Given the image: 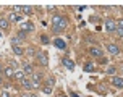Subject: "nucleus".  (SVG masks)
Listing matches in <instances>:
<instances>
[{
    "label": "nucleus",
    "mask_w": 123,
    "mask_h": 97,
    "mask_svg": "<svg viewBox=\"0 0 123 97\" xmlns=\"http://www.w3.org/2000/svg\"><path fill=\"white\" fill-rule=\"evenodd\" d=\"M68 28V18L65 15H60V13H55L52 16V32L54 34H60Z\"/></svg>",
    "instance_id": "nucleus-1"
},
{
    "label": "nucleus",
    "mask_w": 123,
    "mask_h": 97,
    "mask_svg": "<svg viewBox=\"0 0 123 97\" xmlns=\"http://www.w3.org/2000/svg\"><path fill=\"white\" fill-rule=\"evenodd\" d=\"M104 28H105L107 32H117V21L113 18H105Z\"/></svg>",
    "instance_id": "nucleus-2"
},
{
    "label": "nucleus",
    "mask_w": 123,
    "mask_h": 97,
    "mask_svg": "<svg viewBox=\"0 0 123 97\" xmlns=\"http://www.w3.org/2000/svg\"><path fill=\"white\" fill-rule=\"evenodd\" d=\"M87 54L94 57V58H102V55H104V50L99 47V45H92V47L87 48Z\"/></svg>",
    "instance_id": "nucleus-3"
},
{
    "label": "nucleus",
    "mask_w": 123,
    "mask_h": 97,
    "mask_svg": "<svg viewBox=\"0 0 123 97\" xmlns=\"http://www.w3.org/2000/svg\"><path fill=\"white\" fill-rule=\"evenodd\" d=\"M36 58H37V63L41 67H49V54L47 52H39L36 55Z\"/></svg>",
    "instance_id": "nucleus-4"
},
{
    "label": "nucleus",
    "mask_w": 123,
    "mask_h": 97,
    "mask_svg": "<svg viewBox=\"0 0 123 97\" xmlns=\"http://www.w3.org/2000/svg\"><path fill=\"white\" fill-rule=\"evenodd\" d=\"M6 19H8L10 23H23V13L10 12V15L6 16Z\"/></svg>",
    "instance_id": "nucleus-5"
},
{
    "label": "nucleus",
    "mask_w": 123,
    "mask_h": 97,
    "mask_svg": "<svg viewBox=\"0 0 123 97\" xmlns=\"http://www.w3.org/2000/svg\"><path fill=\"white\" fill-rule=\"evenodd\" d=\"M42 79H44L42 73H34V74H32V79H31V81H32V87H34V89H39Z\"/></svg>",
    "instance_id": "nucleus-6"
},
{
    "label": "nucleus",
    "mask_w": 123,
    "mask_h": 97,
    "mask_svg": "<svg viewBox=\"0 0 123 97\" xmlns=\"http://www.w3.org/2000/svg\"><path fill=\"white\" fill-rule=\"evenodd\" d=\"M105 47H107V50H109V54L113 55V57H115V55H120V52H122L120 47H118L115 42H107V44H105Z\"/></svg>",
    "instance_id": "nucleus-7"
},
{
    "label": "nucleus",
    "mask_w": 123,
    "mask_h": 97,
    "mask_svg": "<svg viewBox=\"0 0 123 97\" xmlns=\"http://www.w3.org/2000/svg\"><path fill=\"white\" fill-rule=\"evenodd\" d=\"M62 65L67 68V70H74V68H76V63H74V60L68 58V57H63V58H62Z\"/></svg>",
    "instance_id": "nucleus-8"
},
{
    "label": "nucleus",
    "mask_w": 123,
    "mask_h": 97,
    "mask_svg": "<svg viewBox=\"0 0 123 97\" xmlns=\"http://www.w3.org/2000/svg\"><path fill=\"white\" fill-rule=\"evenodd\" d=\"M19 28H21V31H25V32H32V31L36 29L34 24L31 23V21H23V23H19Z\"/></svg>",
    "instance_id": "nucleus-9"
},
{
    "label": "nucleus",
    "mask_w": 123,
    "mask_h": 97,
    "mask_svg": "<svg viewBox=\"0 0 123 97\" xmlns=\"http://www.w3.org/2000/svg\"><path fill=\"white\" fill-rule=\"evenodd\" d=\"M52 44H54L57 48H60V50H67V42H65L62 37H57V39H54V41H52Z\"/></svg>",
    "instance_id": "nucleus-10"
},
{
    "label": "nucleus",
    "mask_w": 123,
    "mask_h": 97,
    "mask_svg": "<svg viewBox=\"0 0 123 97\" xmlns=\"http://www.w3.org/2000/svg\"><path fill=\"white\" fill-rule=\"evenodd\" d=\"M110 83L113 87H117V89H123V78H120V76H113V78L110 79Z\"/></svg>",
    "instance_id": "nucleus-11"
},
{
    "label": "nucleus",
    "mask_w": 123,
    "mask_h": 97,
    "mask_svg": "<svg viewBox=\"0 0 123 97\" xmlns=\"http://www.w3.org/2000/svg\"><path fill=\"white\" fill-rule=\"evenodd\" d=\"M12 50H13V54L18 55V57H23L26 54V48L21 47V45H12Z\"/></svg>",
    "instance_id": "nucleus-12"
},
{
    "label": "nucleus",
    "mask_w": 123,
    "mask_h": 97,
    "mask_svg": "<svg viewBox=\"0 0 123 97\" xmlns=\"http://www.w3.org/2000/svg\"><path fill=\"white\" fill-rule=\"evenodd\" d=\"M0 29L2 31H8L10 29V21L5 16H0Z\"/></svg>",
    "instance_id": "nucleus-13"
},
{
    "label": "nucleus",
    "mask_w": 123,
    "mask_h": 97,
    "mask_svg": "<svg viewBox=\"0 0 123 97\" xmlns=\"http://www.w3.org/2000/svg\"><path fill=\"white\" fill-rule=\"evenodd\" d=\"M13 79H16V81H23V79H26V74L23 70H15V74H13Z\"/></svg>",
    "instance_id": "nucleus-14"
},
{
    "label": "nucleus",
    "mask_w": 123,
    "mask_h": 97,
    "mask_svg": "<svg viewBox=\"0 0 123 97\" xmlns=\"http://www.w3.org/2000/svg\"><path fill=\"white\" fill-rule=\"evenodd\" d=\"M19 84H21V87H23V89H26V91H31V89H34V87H32V81H31V79H28V78L23 79Z\"/></svg>",
    "instance_id": "nucleus-15"
},
{
    "label": "nucleus",
    "mask_w": 123,
    "mask_h": 97,
    "mask_svg": "<svg viewBox=\"0 0 123 97\" xmlns=\"http://www.w3.org/2000/svg\"><path fill=\"white\" fill-rule=\"evenodd\" d=\"M23 71H25V74H34V67L26 61V63H23Z\"/></svg>",
    "instance_id": "nucleus-16"
},
{
    "label": "nucleus",
    "mask_w": 123,
    "mask_h": 97,
    "mask_svg": "<svg viewBox=\"0 0 123 97\" xmlns=\"http://www.w3.org/2000/svg\"><path fill=\"white\" fill-rule=\"evenodd\" d=\"M39 54V52H37V48L34 47V45H31V47H28L26 48V57H36V55Z\"/></svg>",
    "instance_id": "nucleus-17"
},
{
    "label": "nucleus",
    "mask_w": 123,
    "mask_h": 97,
    "mask_svg": "<svg viewBox=\"0 0 123 97\" xmlns=\"http://www.w3.org/2000/svg\"><path fill=\"white\" fill-rule=\"evenodd\" d=\"M117 34L123 39V18L117 19Z\"/></svg>",
    "instance_id": "nucleus-18"
},
{
    "label": "nucleus",
    "mask_w": 123,
    "mask_h": 97,
    "mask_svg": "<svg viewBox=\"0 0 123 97\" xmlns=\"http://www.w3.org/2000/svg\"><path fill=\"white\" fill-rule=\"evenodd\" d=\"M21 13H23V15H26V16H31V15L34 13V8H32V6H29V5H25L23 8H21Z\"/></svg>",
    "instance_id": "nucleus-19"
},
{
    "label": "nucleus",
    "mask_w": 123,
    "mask_h": 97,
    "mask_svg": "<svg viewBox=\"0 0 123 97\" xmlns=\"http://www.w3.org/2000/svg\"><path fill=\"white\" fill-rule=\"evenodd\" d=\"M3 74H5L6 78L12 79V78H13V74H15V70H13L12 67H6V68H3Z\"/></svg>",
    "instance_id": "nucleus-20"
},
{
    "label": "nucleus",
    "mask_w": 123,
    "mask_h": 97,
    "mask_svg": "<svg viewBox=\"0 0 123 97\" xmlns=\"http://www.w3.org/2000/svg\"><path fill=\"white\" fill-rule=\"evenodd\" d=\"M39 41H41V44H44V45H47V44L50 42V39H49L47 34H41V36H39Z\"/></svg>",
    "instance_id": "nucleus-21"
},
{
    "label": "nucleus",
    "mask_w": 123,
    "mask_h": 97,
    "mask_svg": "<svg viewBox=\"0 0 123 97\" xmlns=\"http://www.w3.org/2000/svg\"><path fill=\"white\" fill-rule=\"evenodd\" d=\"M10 42H12V45H19L23 41H21L18 36H12V37H10Z\"/></svg>",
    "instance_id": "nucleus-22"
},
{
    "label": "nucleus",
    "mask_w": 123,
    "mask_h": 97,
    "mask_svg": "<svg viewBox=\"0 0 123 97\" xmlns=\"http://www.w3.org/2000/svg\"><path fill=\"white\" fill-rule=\"evenodd\" d=\"M45 86H50V87H54V86H55V78H54V76H49V78L45 79Z\"/></svg>",
    "instance_id": "nucleus-23"
},
{
    "label": "nucleus",
    "mask_w": 123,
    "mask_h": 97,
    "mask_svg": "<svg viewBox=\"0 0 123 97\" xmlns=\"http://www.w3.org/2000/svg\"><path fill=\"white\" fill-rule=\"evenodd\" d=\"M105 73H107V74H113V76H115V73H117V68L113 67V65H110V67L105 68Z\"/></svg>",
    "instance_id": "nucleus-24"
},
{
    "label": "nucleus",
    "mask_w": 123,
    "mask_h": 97,
    "mask_svg": "<svg viewBox=\"0 0 123 97\" xmlns=\"http://www.w3.org/2000/svg\"><path fill=\"white\" fill-rule=\"evenodd\" d=\"M41 89H42V92L44 94H47V96H50V94H52V87H50V86H41Z\"/></svg>",
    "instance_id": "nucleus-25"
},
{
    "label": "nucleus",
    "mask_w": 123,
    "mask_h": 97,
    "mask_svg": "<svg viewBox=\"0 0 123 97\" xmlns=\"http://www.w3.org/2000/svg\"><path fill=\"white\" fill-rule=\"evenodd\" d=\"M83 70H84V71H86V73H91L92 70H94V65H92V63H86Z\"/></svg>",
    "instance_id": "nucleus-26"
},
{
    "label": "nucleus",
    "mask_w": 123,
    "mask_h": 97,
    "mask_svg": "<svg viewBox=\"0 0 123 97\" xmlns=\"http://www.w3.org/2000/svg\"><path fill=\"white\" fill-rule=\"evenodd\" d=\"M16 36H18L19 39L23 41V39H26V32H25V31H21V29H19V31H18V34H16Z\"/></svg>",
    "instance_id": "nucleus-27"
},
{
    "label": "nucleus",
    "mask_w": 123,
    "mask_h": 97,
    "mask_svg": "<svg viewBox=\"0 0 123 97\" xmlns=\"http://www.w3.org/2000/svg\"><path fill=\"white\" fill-rule=\"evenodd\" d=\"M0 97H12V94H10L8 91H2L0 92Z\"/></svg>",
    "instance_id": "nucleus-28"
},
{
    "label": "nucleus",
    "mask_w": 123,
    "mask_h": 97,
    "mask_svg": "<svg viewBox=\"0 0 123 97\" xmlns=\"http://www.w3.org/2000/svg\"><path fill=\"white\" fill-rule=\"evenodd\" d=\"M57 97H68V96H67V94H65V92H62V91H60V92H58V94H57Z\"/></svg>",
    "instance_id": "nucleus-29"
},
{
    "label": "nucleus",
    "mask_w": 123,
    "mask_h": 97,
    "mask_svg": "<svg viewBox=\"0 0 123 97\" xmlns=\"http://www.w3.org/2000/svg\"><path fill=\"white\" fill-rule=\"evenodd\" d=\"M47 12H55V6H52V5L47 6Z\"/></svg>",
    "instance_id": "nucleus-30"
},
{
    "label": "nucleus",
    "mask_w": 123,
    "mask_h": 97,
    "mask_svg": "<svg viewBox=\"0 0 123 97\" xmlns=\"http://www.w3.org/2000/svg\"><path fill=\"white\" fill-rule=\"evenodd\" d=\"M70 96H71V97H80L78 94H76V92H70Z\"/></svg>",
    "instance_id": "nucleus-31"
},
{
    "label": "nucleus",
    "mask_w": 123,
    "mask_h": 97,
    "mask_svg": "<svg viewBox=\"0 0 123 97\" xmlns=\"http://www.w3.org/2000/svg\"><path fill=\"white\" fill-rule=\"evenodd\" d=\"M21 97H31V94H21Z\"/></svg>",
    "instance_id": "nucleus-32"
},
{
    "label": "nucleus",
    "mask_w": 123,
    "mask_h": 97,
    "mask_svg": "<svg viewBox=\"0 0 123 97\" xmlns=\"http://www.w3.org/2000/svg\"><path fill=\"white\" fill-rule=\"evenodd\" d=\"M2 83H3V78H2V74H0V84H2Z\"/></svg>",
    "instance_id": "nucleus-33"
},
{
    "label": "nucleus",
    "mask_w": 123,
    "mask_h": 97,
    "mask_svg": "<svg viewBox=\"0 0 123 97\" xmlns=\"http://www.w3.org/2000/svg\"><path fill=\"white\" fill-rule=\"evenodd\" d=\"M31 97H37V96H36V94H31Z\"/></svg>",
    "instance_id": "nucleus-34"
},
{
    "label": "nucleus",
    "mask_w": 123,
    "mask_h": 97,
    "mask_svg": "<svg viewBox=\"0 0 123 97\" xmlns=\"http://www.w3.org/2000/svg\"><path fill=\"white\" fill-rule=\"evenodd\" d=\"M2 70H3V68H2V65H0V71H2Z\"/></svg>",
    "instance_id": "nucleus-35"
},
{
    "label": "nucleus",
    "mask_w": 123,
    "mask_h": 97,
    "mask_svg": "<svg viewBox=\"0 0 123 97\" xmlns=\"http://www.w3.org/2000/svg\"><path fill=\"white\" fill-rule=\"evenodd\" d=\"M122 71H123V65H122Z\"/></svg>",
    "instance_id": "nucleus-36"
},
{
    "label": "nucleus",
    "mask_w": 123,
    "mask_h": 97,
    "mask_svg": "<svg viewBox=\"0 0 123 97\" xmlns=\"http://www.w3.org/2000/svg\"><path fill=\"white\" fill-rule=\"evenodd\" d=\"M0 37H2V32H0Z\"/></svg>",
    "instance_id": "nucleus-37"
}]
</instances>
